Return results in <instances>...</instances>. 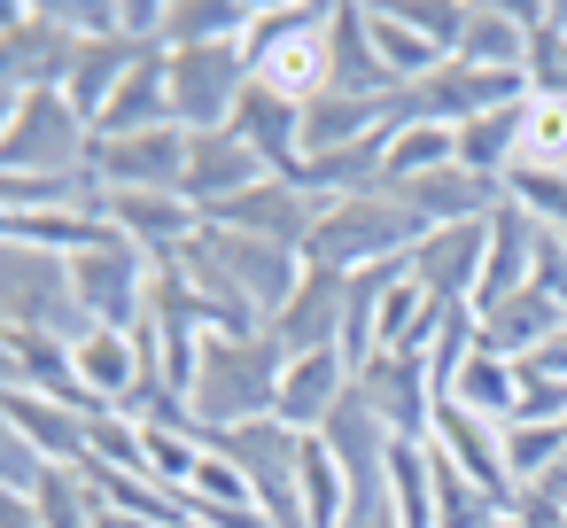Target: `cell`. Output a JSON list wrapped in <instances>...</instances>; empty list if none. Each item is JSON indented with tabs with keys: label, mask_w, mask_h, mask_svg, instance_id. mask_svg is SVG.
Masks as SVG:
<instances>
[{
	"label": "cell",
	"mask_w": 567,
	"mask_h": 528,
	"mask_svg": "<svg viewBox=\"0 0 567 528\" xmlns=\"http://www.w3.org/2000/svg\"><path fill=\"white\" fill-rule=\"evenodd\" d=\"M280 342L272 334H203L195 350V381H187V420L203 435L218 427H249V420H272L280 404Z\"/></svg>",
	"instance_id": "obj_1"
},
{
	"label": "cell",
	"mask_w": 567,
	"mask_h": 528,
	"mask_svg": "<svg viewBox=\"0 0 567 528\" xmlns=\"http://www.w3.org/2000/svg\"><path fill=\"white\" fill-rule=\"evenodd\" d=\"M327 17H334L327 0H257L249 40H241V55H249V86H265V94L311 110V102L327 94V79H334Z\"/></svg>",
	"instance_id": "obj_2"
},
{
	"label": "cell",
	"mask_w": 567,
	"mask_h": 528,
	"mask_svg": "<svg viewBox=\"0 0 567 528\" xmlns=\"http://www.w3.org/2000/svg\"><path fill=\"white\" fill-rule=\"evenodd\" d=\"M420 234H427V226H420L412 210H396L389 195H350V203H327V210H319V226H311V241H303V265L358 280V272H373V265H404V257L420 249Z\"/></svg>",
	"instance_id": "obj_3"
},
{
	"label": "cell",
	"mask_w": 567,
	"mask_h": 528,
	"mask_svg": "<svg viewBox=\"0 0 567 528\" xmlns=\"http://www.w3.org/2000/svg\"><path fill=\"white\" fill-rule=\"evenodd\" d=\"M0 334H63V342L94 334V319L71 296V257L0 241Z\"/></svg>",
	"instance_id": "obj_4"
},
{
	"label": "cell",
	"mask_w": 567,
	"mask_h": 528,
	"mask_svg": "<svg viewBox=\"0 0 567 528\" xmlns=\"http://www.w3.org/2000/svg\"><path fill=\"white\" fill-rule=\"evenodd\" d=\"M187 265H203V272H218L265 327H272V311L296 296V280H303V257L296 249H280V241H257V234H234V226H210L203 218V234L187 241Z\"/></svg>",
	"instance_id": "obj_5"
},
{
	"label": "cell",
	"mask_w": 567,
	"mask_h": 528,
	"mask_svg": "<svg viewBox=\"0 0 567 528\" xmlns=\"http://www.w3.org/2000/svg\"><path fill=\"white\" fill-rule=\"evenodd\" d=\"M71 296H79V311H86L94 327L133 334V327L148 319V296H156V257L133 249L125 234H102L86 257H71Z\"/></svg>",
	"instance_id": "obj_6"
},
{
	"label": "cell",
	"mask_w": 567,
	"mask_h": 528,
	"mask_svg": "<svg viewBox=\"0 0 567 528\" xmlns=\"http://www.w3.org/2000/svg\"><path fill=\"white\" fill-rule=\"evenodd\" d=\"M94 156V125L63 102V86L17 94V117L0 133V172H79Z\"/></svg>",
	"instance_id": "obj_7"
},
{
	"label": "cell",
	"mask_w": 567,
	"mask_h": 528,
	"mask_svg": "<svg viewBox=\"0 0 567 528\" xmlns=\"http://www.w3.org/2000/svg\"><path fill=\"white\" fill-rule=\"evenodd\" d=\"M172 63V125L179 133H226L241 94H249V55L241 48H179Z\"/></svg>",
	"instance_id": "obj_8"
},
{
	"label": "cell",
	"mask_w": 567,
	"mask_h": 528,
	"mask_svg": "<svg viewBox=\"0 0 567 528\" xmlns=\"http://www.w3.org/2000/svg\"><path fill=\"white\" fill-rule=\"evenodd\" d=\"M528 102V79L520 71H466V63H443L435 79H420L404 102H396V117H412V125H474V117H489V110H520Z\"/></svg>",
	"instance_id": "obj_9"
},
{
	"label": "cell",
	"mask_w": 567,
	"mask_h": 528,
	"mask_svg": "<svg viewBox=\"0 0 567 528\" xmlns=\"http://www.w3.org/2000/svg\"><path fill=\"white\" fill-rule=\"evenodd\" d=\"M86 172L102 179V195H179L187 179V133H133V141H94Z\"/></svg>",
	"instance_id": "obj_10"
},
{
	"label": "cell",
	"mask_w": 567,
	"mask_h": 528,
	"mask_svg": "<svg viewBox=\"0 0 567 528\" xmlns=\"http://www.w3.org/2000/svg\"><path fill=\"white\" fill-rule=\"evenodd\" d=\"M396 210H412L427 234L435 226H482V218H497L505 210V179H482V172H466V164H443V172H420V179H396V187H381Z\"/></svg>",
	"instance_id": "obj_11"
},
{
	"label": "cell",
	"mask_w": 567,
	"mask_h": 528,
	"mask_svg": "<svg viewBox=\"0 0 567 528\" xmlns=\"http://www.w3.org/2000/svg\"><path fill=\"white\" fill-rule=\"evenodd\" d=\"M427 451H443L474 489H489L505 513H513V474H505V427L497 420H482V412H466V404H435V420H427Z\"/></svg>",
	"instance_id": "obj_12"
},
{
	"label": "cell",
	"mask_w": 567,
	"mask_h": 528,
	"mask_svg": "<svg viewBox=\"0 0 567 528\" xmlns=\"http://www.w3.org/2000/svg\"><path fill=\"white\" fill-rule=\"evenodd\" d=\"M257 179H280V172H272V164L234 133V125H226V133H187V179H179V195H187L203 218H210L218 203L249 195Z\"/></svg>",
	"instance_id": "obj_13"
},
{
	"label": "cell",
	"mask_w": 567,
	"mask_h": 528,
	"mask_svg": "<svg viewBox=\"0 0 567 528\" xmlns=\"http://www.w3.org/2000/svg\"><path fill=\"white\" fill-rule=\"evenodd\" d=\"M319 195H303L296 179H257L249 195H234V203H218L210 210V226H234V234H257V241H280V249H296L303 257V241H311V226H319Z\"/></svg>",
	"instance_id": "obj_14"
},
{
	"label": "cell",
	"mask_w": 567,
	"mask_h": 528,
	"mask_svg": "<svg viewBox=\"0 0 567 528\" xmlns=\"http://www.w3.org/2000/svg\"><path fill=\"white\" fill-rule=\"evenodd\" d=\"M342 311H350V280L342 272H319V265H303V280H296V296L272 311V342H280V358H311V350H334L342 342Z\"/></svg>",
	"instance_id": "obj_15"
},
{
	"label": "cell",
	"mask_w": 567,
	"mask_h": 528,
	"mask_svg": "<svg viewBox=\"0 0 567 528\" xmlns=\"http://www.w3.org/2000/svg\"><path fill=\"white\" fill-rule=\"evenodd\" d=\"M482 249H489V218H482V226H435V234H420V249L404 257V272L420 280L427 303H474V288H482Z\"/></svg>",
	"instance_id": "obj_16"
},
{
	"label": "cell",
	"mask_w": 567,
	"mask_h": 528,
	"mask_svg": "<svg viewBox=\"0 0 567 528\" xmlns=\"http://www.w3.org/2000/svg\"><path fill=\"white\" fill-rule=\"evenodd\" d=\"M102 226L125 234L133 249H148L156 265L187 257V241L203 234V210L187 195H102Z\"/></svg>",
	"instance_id": "obj_17"
},
{
	"label": "cell",
	"mask_w": 567,
	"mask_h": 528,
	"mask_svg": "<svg viewBox=\"0 0 567 528\" xmlns=\"http://www.w3.org/2000/svg\"><path fill=\"white\" fill-rule=\"evenodd\" d=\"M358 396L373 404V420H381L396 443H427L435 389H427V365H420V358H396V350H381V358L358 373Z\"/></svg>",
	"instance_id": "obj_18"
},
{
	"label": "cell",
	"mask_w": 567,
	"mask_h": 528,
	"mask_svg": "<svg viewBox=\"0 0 567 528\" xmlns=\"http://www.w3.org/2000/svg\"><path fill=\"white\" fill-rule=\"evenodd\" d=\"M327 55H334V79H327V94L381 102V110H396V102H404V86L381 71V55H373V40H365V17H358V0H334V17H327Z\"/></svg>",
	"instance_id": "obj_19"
},
{
	"label": "cell",
	"mask_w": 567,
	"mask_h": 528,
	"mask_svg": "<svg viewBox=\"0 0 567 528\" xmlns=\"http://www.w3.org/2000/svg\"><path fill=\"white\" fill-rule=\"evenodd\" d=\"M350 389H358V373L342 365V350H311V358H288L272 420H288L296 435H319V427L334 420V404H342Z\"/></svg>",
	"instance_id": "obj_20"
},
{
	"label": "cell",
	"mask_w": 567,
	"mask_h": 528,
	"mask_svg": "<svg viewBox=\"0 0 567 528\" xmlns=\"http://www.w3.org/2000/svg\"><path fill=\"white\" fill-rule=\"evenodd\" d=\"M172 125V63L164 48L133 63V79L110 94V110L94 117V141H133V133H164Z\"/></svg>",
	"instance_id": "obj_21"
},
{
	"label": "cell",
	"mask_w": 567,
	"mask_h": 528,
	"mask_svg": "<svg viewBox=\"0 0 567 528\" xmlns=\"http://www.w3.org/2000/svg\"><path fill=\"white\" fill-rule=\"evenodd\" d=\"M567 319H559V303H544L536 288H520V296H505V303H489V311H474V342L489 350V358H536L551 334H559Z\"/></svg>",
	"instance_id": "obj_22"
},
{
	"label": "cell",
	"mask_w": 567,
	"mask_h": 528,
	"mask_svg": "<svg viewBox=\"0 0 567 528\" xmlns=\"http://www.w3.org/2000/svg\"><path fill=\"white\" fill-rule=\"evenodd\" d=\"M141 55H156V48H141V40H125V32H117V40H79L71 79H63V102L94 125V117L110 110V94L133 79V63H141Z\"/></svg>",
	"instance_id": "obj_23"
},
{
	"label": "cell",
	"mask_w": 567,
	"mask_h": 528,
	"mask_svg": "<svg viewBox=\"0 0 567 528\" xmlns=\"http://www.w3.org/2000/svg\"><path fill=\"white\" fill-rule=\"evenodd\" d=\"M0 404H9V420L24 427V443L40 451V466H86V435H94L86 412L48 404V396H32V389H9Z\"/></svg>",
	"instance_id": "obj_24"
},
{
	"label": "cell",
	"mask_w": 567,
	"mask_h": 528,
	"mask_svg": "<svg viewBox=\"0 0 567 528\" xmlns=\"http://www.w3.org/2000/svg\"><path fill=\"white\" fill-rule=\"evenodd\" d=\"M528 265H536V218L505 203V210L489 218V249H482V288H474V311H489V303L520 296V288H528Z\"/></svg>",
	"instance_id": "obj_25"
},
{
	"label": "cell",
	"mask_w": 567,
	"mask_h": 528,
	"mask_svg": "<svg viewBox=\"0 0 567 528\" xmlns=\"http://www.w3.org/2000/svg\"><path fill=\"white\" fill-rule=\"evenodd\" d=\"M358 17H365V40H373L381 71H389V79H396L404 94H412L420 79H435L443 63H451L443 48H427V40H420V32H412V24H404V17L389 9V0H358Z\"/></svg>",
	"instance_id": "obj_26"
},
{
	"label": "cell",
	"mask_w": 567,
	"mask_h": 528,
	"mask_svg": "<svg viewBox=\"0 0 567 528\" xmlns=\"http://www.w3.org/2000/svg\"><path fill=\"white\" fill-rule=\"evenodd\" d=\"M79 381H86V396H94L102 412H125L133 389H141V350H133V334L94 327V334L79 342Z\"/></svg>",
	"instance_id": "obj_27"
},
{
	"label": "cell",
	"mask_w": 567,
	"mask_h": 528,
	"mask_svg": "<svg viewBox=\"0 0 567 528\" xmlns=\"http://www.w3.org/2000/svg\"><path fill=\"white\" fill-rule=\"evenodd\" d=\"M381 125H396V110L350 102V94H319V102L303 110V164H311V156H334V148H358V141H373Z\"/></svg>",
	"instance_id": "obj_28"
},
{
	"label": "cell",
	"mask_w": 567,
	"mask_h": 528,
	"mask_svg": "<svg viewBox=\"0 0 567 528\" xmlns=\"http://www.w3.org/2000/svg\"><path fill=\"white\" fill-rule=\"evenodd\" d=\"M296 505H303L311 528H342L350 520V474L327 451V435H303L296 443Z\"/></svg>",
	"instance_id": "obj_29"
},
{
	"label": "cell",
	"mask_w": 567,
	"mask_h": 528,
	"mask_svg": "<svg viewBox=\"0 0 567 528\" xmlns=\"http://www.w3.org/2000/svg\"><path fill=\"white\" fill-rule=\"evenodd\" d=\"M443 404H466V412H482V420H513V404H520V365L513 358H489L482 342H474V358L458 365V381H451V396Z\"/></svg>",
	"instance_id": "obj_30"
},
{
	"label": "cell",
	"mask_w": 567,
	"mask_h": 528,
	"mask_svg": "<svg viewBox=\"0 0 567 528\" xmlns=\"http://www.w3.org/2000/svg\"><path fill=\"white\" fill-rule=\"evenodd\" d=\"M110 226L86 218V210H32V218H0V241H24V249H48V257H86Z\"/></svg>",
	"instance_id": "obj_31"
},
{
	"label": "cell",
	"mask_w": 567,
	"mask_h": 528,
	"mask_svg": "<svg viewBox=\"0 0 567 528\" xmlns=\"http://www.w3.org/2000/svg\"><path fill=\"white\" fill-rule=\"evenodd\" d=\"M513 172H567V102H551V94H528L520 102Z\"/></svg>",
	"instance_id": "obj_32"
},
{
	"label": "cell",
	"mask_w": 567,
	"mask_h": 528,
	"mask_svg": "<svg viewBox=\"0 0 567 528\" xmlns=\"http://www.w3.org/2000/svg\"><path fill=\"white\" fill-rule=\"evenodd\" d=\"M427 482H435V528H489V520H505V505L489 489H474L443 451H427Z\"/></svg>",
	"instance_id": "obj_33"
},
{
	"label": "cell",
	"mask_w": 567,
	"mask_h": 528,
	"mask_svg": "<svg viewBox=\"0 0 567 528\" xmlns=\"http://www.w3.org/2000/svg\"><path fill=\"white\" fill-rule=\"evenodd\" d=\"M443 164H458V133H451V125H412V117H396V141H389V179H381V187L420 179V172H443Z\"/></svg>",
	"instance_id": "obj_34"
},
{
	"label": "cell",
	"mask_w": 567,
	"mask_h": 528,
	"mask_svg": "<svg viewBox=\"0 0 567 528\" xmlns=\"http://www.w3.org/2000/svg\"><path fill=\"white\" fill-rule=\"evenodd\" d=\"M32 505H40L48 528H102V497H94V482L79 466H48L40 489H32Z\"/></svg>",
	"instance_id": "obj_35"
},
{
	"label": "cell",
	"mask_w": 567,
	"mask_h": 528,
	"mask_svg": "<svg viewBox=\"0 0 567 528\" xmlns=\"http://www.w3.org/2000/svg\"><path fill=\"white\" fill-rule=\"evenodd\" d=\"M513 141H520V110H489V117L458 125V164L482 172V179H505L513 172Z\"/></svg>",
	"instance_id": "obj_36"
},
{
	"label": "cell",
	"mask_w": 567,
	"mask_h": 528,
	"mask_svg": "<svg viewBox=\"0 0 567 528\" xmlns=\"http://www.w3.org/2000/svg\"><path fill=\"white\" fill-rule=\"evenodd\" d=\"M187 505H203V513H241V505H257V489H249L218 451H203V466H195V482H187Z\"/></svg>",
	"instance_id": "obj_37"
},
{
	"label": "cell",
	"mask_w": 567,
	"mask_h": 528,
	"mask_svg": "<svg viewBox=\"0 0 567 528\" xmlns=\"http://www.w3.org/2000/svg\"><path fill=\"white\" fill-rule=\"evenodd\" d=\"M40 474H48V466H40V451L24 443V427L9 420V404H0V489L32 497V489H40Z\"/></svg>",
	"instance_id": "obj_38"
},
{
	"label": "cell",
	"mask_w": 567,
	"mask_h": 528,
	"mask_svg": "<svg viewBox=\"0 0 567 528\" xmlns=\"http://www.w3.org/2000/svg\"><path fill=\"white\" fill-rule=\"evenodd\" d=\"M528 288H536L544 303H559V319H567V234H559V226H536V265H528Z\"/></svg>",
	"instance_id": "obj_39"
},
{
	"label": "cell",
	"mask_w": 567,
	"mask_h": 528,
	"mask_svg": "<svg viewBox=\"0 0 567 528\" xmlns=\"http://www.w3.org/2000/svg\"><path fill=\"white\" fill-rule=\"evenodd\" d=\"M528 94L567 102V40L559 32H528Z\"/></svg>",
	"instance_id": "obj_40"
},
{
	"label": "cell",
	"mask_w": 567,
	"mask_h": 528,
	"mask_svg": "<svg viewBox=\"0 0 567 528\" xmlns=\"http://www.w3.org/2000/svg\"><path fill=\"white\" fill-rule=\"evenodd\" d=\"M536 32H559V40H567V0H544V17H536Z\"/></svg>",
	"instance_id": "obj_41"
},
{
	"label": "cell",
	"mask_w": 567,
	"mask_h": 528,
	"mask_svg": "<svg viewBox=\"0 0 567 528\" xmlns=\"http://www.w3.org/2000/svg\"><path fill=\"white\" fill-rule=\"evenodd\" d=\"M9 117H17V94H0V133H9Z\"/></svg>",
	"instance_id": "obj_42"
}]
</instances>
